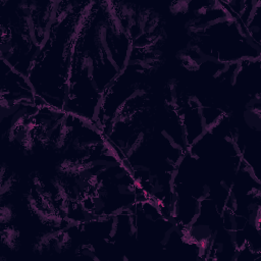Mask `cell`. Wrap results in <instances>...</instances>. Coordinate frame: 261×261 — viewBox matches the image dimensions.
<instances>
[{"mask_svg":"<svg viewBox=\"0 0 261 261\" xmlns=\"http://www.w3.org/2000/svg\"><path fill=\"white\" fill-rule=\"evenodd\" d=\"M88 2H57L48 38L29 72L42 104L64 108L75 35Z\"/></svg>","mask_w":261,"mask_h":261,"instance_id":"obj_1","label":"cell"}]
</instances>
